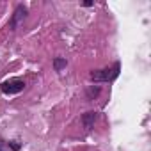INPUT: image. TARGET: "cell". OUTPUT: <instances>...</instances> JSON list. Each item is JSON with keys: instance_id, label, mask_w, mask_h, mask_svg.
<instances>
[{"instance_id": "obj_1", "label": "cell", "mask_w": 151, "mask_h": 151, "mask_svg": "<svg viewBox=\"0 0 151 151\" xmlns=\"http://www.w3.org/2000/svg\"><path fill=\"white\" fill-rule=\"evenodd\" d=\"M117 69H119V66L116 64L112 69L105 68V69H100V71H93L91 73V78L96 80V82H109V80H112V78L117 77Z\"/></svg>"}, {"instance_id": "obj_2", "label": "cell", "mask_w": 151, "mask_h": 151, "mask_svg": "<svg viewBox=\"0 0 151 151\" xmlns=\"http://www.w3.org/2000/svg\"><path fill=\"white\" fill-rule=\"evenodd\" d=\"M25 87V82L23 80H18V78H13V80H6L2 86H0V91L4 94H18L22 93Z\"/></svg>"}, {"instance_id": "obj_3", "label": "cell", "mask_w": 151, "mask_h": 151, "mask_svg": "<svg viewBox=\"0 0 151 151\" xmlns=\"http://www.w3.org/2000/svg\"><path fill=\"white\" fill-rule=\"evenodd\" d=\"M25 16H27V9H25L23 6H18V7L14 9L13 18H11V29H18L20 23L25 20Z\"/></svg>"}, {"instance_id": "obj_4", "label": "cell", "mask_w": 151, "mask_h": 151, "mask_svg": "<svg viewBox=\"0 0 151 151\" xmlns=\"http://www.w3.org/2000/svg\"><path fill=\"white\" fill-rule=\"evenodd\" d=\"M82 121H84L86 128H93V124H94V121H96V112H87V114H84Z\"/></svg>"}, {"instance_id": "obj_5", "label": "cell", "mask_w": 151, "mask_h": 151, "mask_svg": "<svg viewBox=\"0 0 151 151\" xmlns=\"http://www.w3.org/2000/svg\"><path fill=\"white\" fill-rule=\"evenodd\" d=\"M66 59H62V57H55L53 59V68H55V71H60V69H64L66 68Z\"/></svg>"}, {"instance_id": "obj_6", "label": "cell", "mask_w": 151, "mask_h": 151, "mask_svg": "<svg viewBox=\"0 0 151 151\" xmlns=\"http://www.w3.org/2000/svg\"><path fill=\"white\" fill-rule=\"evenodd\" d=\"M98 94H100V87H89L87 89V98L89 100H94Z\"/></svg>"}, {"instance_id": "obj_7", "label": "cell", "mask_w": 151, "mask_h": 151, "mask_svg": "<svg viewBox=\"0 0 151 151\" xmlns=\"http://www.w3.org/2000/svg\"><path fill=\"white\" fill-rule=\"evenodd\" d=\"M11 147H13V149H18V147H20V146H18V144H16V142H11Z\"/></svg>"}, {"instance_id": "obj_8", "label": "cell", "mask_w": 151, "mask_h": 151, "mask_svg": "<svg viewBox=\"0 0 151 151\" xmlns=\"http://www.w3.org/2000/svg\"><path fill=\"white\" fill-rule=\"evenodd\" d=\"M0 151H2V147H0Z\"/></svg>"}]
</instances>
